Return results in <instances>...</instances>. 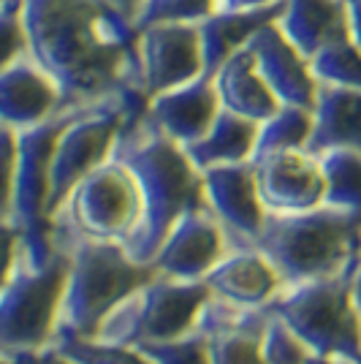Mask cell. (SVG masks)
<instances>
[{
	"label": "cell",
	"mask_w": 361,
	"mask_h": 364,
	"mask_svg": "<svg viewBox=\"0 0 361 364\" xmlns=\"http://www.w3.org/2000/svg\"><path fill=\"white\" fill-rule=\"evenodd\" d=\"M231 250L223 223L210 207L188 210L166 234L158 256L152 258L155 272L174 280H204L207 272Z\"/></svg>",
	"instance_id": "12"
},
{
	"label": "cell",
	"mask_w": 361,
	"mask_h": 364,
	"mask_svg": "<svg viewBox=\"0 0 361 364\" xmlns=\"http://www.w3.org/2000/svg\"><path fill=\"white\" fill-rule=\"evenodd\" d=\"M347 31L350 38L361 46V0H347Z\"/></svg>",
	"instance_id": "32"
},
{
	"label": "cell",
	"mask_w": 361,
	"mask_h": 364,
	"mask_svg": "<svg viewBox=\"0 0 361 364\" xmlns=\"http://www.w3.org/2000/svg\"><path fill=\"white\" fill-rule=\"evenodd\" d=\"M220 109L223 107H220L215 79L212 74H204L188 85L152 95L147 104V114L158 128H163L168 136L177 139L182 147H188L210 131Z\"/></svg>",
	"instance_id": "16"
},
{
	"label": "cell",
	"mask_w": 361,
	"mask_h": 364,
	"mask_svg": "<svg viewBox=\"0 0 361 364\" xmlns=\"http://www.w3.org/2000/svg\"><path fill=\"white\" fill-rule=\"evenodd\" d=\"M204 283L215 296L242 307H266L283 289V277L256 247L228 250L207 272Z\"/></svg>",
	"instance_id": "17"
},
{
	"label": "cell",
	"mask_w": 361,
	"mask_h": 364,
	"mask_svg": "<svg viewBox=\"0 0 361 364\" xmlns=\"http://www.w3.org/2000/svg\"><path fill=\"white\" fill-rule=\"evenodd\" d=\"M52 346L76 364H155L136 346L109 343L101 337H55Z\"/></svg>",
	"instance_id": "26"
},
{
	"label": "cell",
	"mask_w": 361,
	"mask_h": 364,
	"mask_svg": "<svg viewBox=\"0 0 361 364\" xmlns=\"http://www.w3.org/2000/svg\"><path fill=\"white\" fill-rule=\"evenodd\" d=\"M55 242L63 245L71 258L55 337H95L106 316L158 274L152 264H139L128 256L122 242L58 231Z\"/></svg>",
	"instance_id": "4"
},
{
	"label": "cell",
	"mask_w": 361,
	"mask_h": 364,
	"mask_svg": "<svg viewBox=\"0 0 361 364\" xmlns=\"http://www.w3.org/2000/svg\"><path fill=\"white\" fill-rule=\"evenodd\" d=\"M256 164L261 201L269 213H307L323 204V168L310 150L264 155Z\"/></svg>",
	"instance_id": "13"
},
{
	"label": "cell",
	"mask_w": 361,
	"mask_h": 364,
	"mask_svg": "<svg viewBox=\"0 0 361 364\" xmlns=\"http://www.w3.org/2000/svg\"><path fill=\"white\" fill-rule=\"evenodd\" d=\"M136 348L155 364H212L210 337L201 329H193L174 340H163V343H144Z\"/></svg>",
	"instance_id": "28"
},
{
	"label": "cell",
	"mask_w": 361,
	"mask_h": 364,
	"mask_svg": "<svg viewBox=\"0 0 361 364\" xmlns=\"http://www.w3.org/2000/svg\"><path fill=\"white\" fill-rule=\"evenodd\" d=\"M353 272L356 267L334 277L283 286L269 307L310 353L361 364V318L353 302Z\"/></svg>",
	"instance_id": "5"
},
{
	"label": "cell",
	"mask_w": 361,
	"mask_h": 364,
	"mask_svg": "<svg viewBox=\"0 0 361 364\" xmlns=\"http://www.w3.org/2000/svg\"><path fill=\"white\" fill-rule=\"evenodd\" d=\"M323 168V204L361 220V152L326 150L318 155Z\"/></svg>",
	"instance_id": "23"
},
{
	"label": "cell",
	"mask_w": 361,
	"mask_h": 364,
	"mask_svg": "<svg viewBox=\"0 0 361 364\" xmlns=\"http://www.w3.org/2000/svg\"><path fill=\"white\" fill-rule=\"evenodd\" d=\"M283 11H286V0L266 6V9H256V11H215L204 22H198L207 74H215L231 55H237L239 49L250 44L261 28L277 22Z\"/></svg>",
	"instance_id": "19"
},
{
	"label": "cell",
	"mask_w": 361,
	"mask_h": 364,
	"mask_svg": "<svg viewBox=\"0 0 361 364\" xmlns=\"http://www.w3.org/2000/svg\"><path fill=\"white\" fill-rule=\"evenodd\" d=\"M150 101H114L106 107L76 112L63 128L52 155V193H49V218L63 207L79 182L112 158L125 120L147 109Z\"/></svg>",
	"instance_id": "9"
},
{
	"label": "cell",
	"mask_w": 361,
	"mask_h": 364,
	"mask_svg": "<svg viewBox=\"0 0 361 364\" xmlns=\"http://www.w3.org/2000/svg\"><path fill=\"white\" fill-rule=\"evenodd\" d=\"M277 25L307 58H313L318 49L350 36L347 0H286Z\"/></svg>",
	"instance_id": "20"
},
{
	"label": "cell",
	"mask_w": 361,
	"mask_h": 364,
	"mask_svg": "<svg viewBox=\"0 0 361 364\" xmlns=\"http://www.w3.org/2000/svg\"><path fill=\"white\" fill-rule=\"evenodd\" d=\"M258 141V122L247 120L242 114H234L228 109H220L212 128L185 150L198 171L212 166H228V164H244L253 161Z\"/></svg>",
	"instance_id": "22"
},
{
	"label": "cell",
	"mask_w": 361,
	"mask_h": 364,
	"mask_svg": "<svg viewBox=\"0 0 361 364\" xmlns=\"http://www.w3.org/2000/svg\"><path fill=\"white\" fill-rule=\"evenodd\" d=\"M204 177V198L215 218L223 223L231 250L234 247H253L261 226L266 220V207L258 191L256 164H228L201 171Z\"/></svg>",
	"instance_id": "11"
},
{
	"label": "cell",
	"mask_w": 361,
	"mask_h": 364,
	"mask_svg": "<svg viewBox=\"0 0 361 364\" xmlns=\"http://www.w3.org/2000/svg\"><path fill=\"white\" fill-rule=\"evenodd\" d=\"M304 364H353V362H345V359H334V356H318V353H310Z\"/></svg>",
	"instance_id": "35"
},
{
	"label": "cell",
	"mask_w": 361,
	"mask_h": 364,
	"mask_svg": "<svg viewBox=\"0 0 361 364\" xmlns=\"http://www.w3.org/2000/svg\"><path fill=\"white\" fill-rule=\"evenodd\" d=\"M313 128H316L313 109L283 104L271 117L258 122V141L253 161L264 158V155H274V152L307 150L310 139H313Z\"/></svg>",
	"instance_id": "24"
},
{
	"label": "cell",
	"mask_w": 361,
	"mask_h": 364,
	"mask_svg": "<svg viewBox=\"0 0 361 364\" xmlns=\"http://www.w3.org/2000/svg\"><path fill=\"white\" fill-rule=\"evenodd\" d=\"M217 11V0H141L134 9L139 31L161 22H204Z\"/></svg>",
	"instance_id": "27"
},
{
	"label": "cell",
	"mask_w": 361,
	"mask_h": 364,
	"mask_svg": "<svg viewBox=\"0 0 361 364\" xmlns=\"http://www.w3.org/2000/svg\"><path fill=\"white\" fill-rule=\"evenodd\" d=\"M313 74L326 87L361 90V46L347 36L318 49L310 58Z\"/></svg>",
	"instance_id": "25"
},
{
	"label": "cell",
	"mask_w": 361,
	"mask_h": 364,
	"mask_svg": "<svg viewBox=\"0 0 361 364\" xmlns=\"http://www.w3.org/2000/svg\"><path fill=\"white\" fill-rule=\"evenodd\" d=\"M68 269V250L58 245V253L41 267L22 258L11 272L3 274L0 350L36 353L55 343Z\"/></svg>",
	"instance_id": "6"
},
{
	"label": "cell",
	"mask_w": 361,
	"mask_h": 364,
	"mask_svg": "<svg viewBox=\"0 0 361 364\" xmlns=\"http://www.w3.org/2000/svg\"><path fill=\"white\" fill-rule=\"evenodd\" d=\"M280 0H217V11H256V9H266Z\"/></svg>",
	"instance_id": "31"
},
{
	"label": "cell",
	"mask_w": 361,
	"mask_h": 364,
	"mask_svg": "<svg viewBox=\"0 0 361 364\" xmlns=\"http://www.w3.org/2000/svg\"><path fill=\"white\" fill-rule=\"evenodd\" d=\"M139 55L147 98L207 74L201 31L193 22H161L139 31Z\"/></svg>",
	"instance_id": "10"
},
{
	"label": "cell",
	"mask_w": 361,
	"mask_h": 364,
	"mask_svg": "<svg viewBox=\"0 0 361 364\" xmlns=\"http://www.w3.org/2000/svg\"><path fill=\"white\" fill-rule=\"evenodd\" d=\"M283 277V286L334 277L356 267L361 220L320 204L307 213H266L253 242Z\"/></svg>",
	"instance_id": "3"
},
{
	"label": "cell",
	"mask_w": 361,
	"mask_h": 364,
	"mask_svg": "<svg viewBox=\"0 0 361 364\" xmlns=\"http://www.w3.org/2000/svg\"><path fill=\"white\" fill-rule=\"evenodd\" d=\"M353 302H356V310H359L361 318V256L359 264H356V272H353Z\"/></svg>",
	"instance_id": "34"
},
{
	"label": "cell",
	"mask_w": 361,
	"mask_h": 364,
	"mask_svg": "<svg viewBox=\"0 0 361 364\" xmlns=\"http://www.w3.org/2000/svg\"><path fill=\"white\" fill-rule=\"evenodd\" d=\"M247 46L256 58L258 71L266 79V85L280 104L316 109L320 82L313 74L310 58L288 38L277 22L261 28Z\"/></svg>",
	"instance_id": "14"
},
{
	"label": "cell",
	"mask_w": 361,
	"mask_h": 364,
	"mask_svg": "<svg viewBox=\"0 0 361 364\" xmlns=\"http://www.w3.org/2000/svg\"><path fill=\"white\" fill-rule=\"evenodd\" d=\"M63 92L31 55L0 65V122L25 131L63 114Z\"/></svg>",
	"instance_id": "15"
},
{
	"label": "cell",
	"mask_w": 361,
	"mask_h": 364,
	"mask_svg": "<svg viewBox=\"0 0 361 364\" xmlns=\"http://www.w3.org/2000/svg\"><path fill=\"white\" fill-rule=\"evenodd\" d=\"M210 294L204 280H174L158 272L106 316L95 337L122 346H144L182 337L196 329L201 307Z\"/></svg>",
	"instance_id": "7"
},
{
	"label": "cell",
	"mask_w": 361,
	"mask_h": 364,
	"mask_svg": "<svg viewBox=\"0 0 361 364\" xmlns=\"http://www.w3.org/2000/svg\"><path fill=\"white\" fill-rule=\"evenodd\" d=\"M261 353H264V364H304V359L310 356V348L271 310V318L261 340Z\"/></svg>",
	"instance_id": "29"
},
{
	"label": "cell",
	"mask_w": 361,
	"mask_h": 364,
	"mask_svg": "<svg viewBox=\"0 0 361 364\" xmlns=\"http://www.w3.org/2000/svg\"><path fill=\"white\" fill-rule=\"evenodd\" d=\"M28 55L58 82L65 112L150 101L139 28L117 0H22Z\"/></svg>",
	"instance_id": "1"
},
{
	"label": "cell",
	"mask_w": 361,
	"mask_h": 364,
	"mask_svg": "<svg viewBox=\"0 0 361 364\" xmlns=\"http://www.w3.org/2000/svg\"><path fill=\"white\" fill-rule=\"evenodd\" d=\"M212 79H215V87H217V95H220V107L234 112V114H242L247 120L264 122L283 107L277 101V95L271 92V87L266 85V79L258 71L250 46H244L237 55H231L212 74Z\"/></svg>",
	"instance_id": "18"
},
{
	"label": "cell",
	"mask_w": 361,
	"mask_h": 364,
	"mask_svg": "<svg viewBox=\"0 0 361 364\" xmlns=\"http://www.w3.org/2000/svg\"><path fill=\"white\" fill-rule=\"evenodd\" d=\"M112 158L128 166L141 193V220L125 250L139 264H152L171 226L188 210L207 204L204 177L188 150L155 125L147 109L125 120Z\"/></svg>",
	"instance_id": "2"
},
{
	"label": "cell",
	"mask_w": 361,
	"mask_h": 364,
	"mask_svg": "<svg viewBox=\"0 0 361 364\" xmlns=\"http://www.w3.org/2000/svg\"><path fill=\"white\" fill-rule=\"evenodd\" d=\"M33 364H76V362H74V359H68V356H63L55 346H49V348H44V350H38V353H36Z\"/></svg>",
	"instance_id": "33"
},
{
	"label": "cell",
	"mask_w": 361,
	"mask_h": 364,
	"mask_svg": "<svg viewBox=\"0 0 361 364\" xmlns=\"http://www.w3.org/2000/svg\"><path fill=\"white\" fill-rule=\"evenodd\" d=\"M117 3H120V6H125V9H128V11L134 14V9L139 6V3H141V0H117Z\"/></svg>",
	"instance_id": "36"
},
{
	"label": "cell",
	"mask_w": 361,
	"mask_h": 364,
	"mask_svg": "<svg viewBox=\"0 0 361 364\" xmlns=\"http://www.w3.org/2000/svg\"><path fill=\"white\" fill-rule=\"evenodd\" d=\"M141 220V193L134 174L117 158L92 168L52 215L58 234L128 242Z\"/></svg>",
	"instance_id": "8"
},
{
	"label": "cell",
	"mask_w": 361,
	"mask_h": 364,
	"mask_svg": "<svg viewBox=\"0 0 361 364\" xmlns=\"http://www.w3.org/2000/svg\"><path fill=\"white\" fill-rule=\"evenodd\" d=\"M313 114L316 128L307 150L316 155L340 147L361 152V90L320 85Z\"/></svg>",
	"instance_id": "21"
},
{
	"label": "cell",
	"mask_w": 361,
	"mask_h": 364,
	"mask_svg": "<svg viewBox=\"0 0 361 364\" xmlns=\"http://www.w3.org/2000/svg\"><path fill=\"white\" fill-rule=\"evenodd\" d=\"M28 55V28H25V3L0 0V65Z\"/></svg>",
	"instance_id": "30"
}]
</instances>
